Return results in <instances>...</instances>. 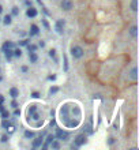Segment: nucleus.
Masks as SVG:
<instances>
[{
	"label": "nucleus",
	"instance_id": "f257e3e1",
	"mask_svg": "<svg viewBox=\"0 0 139 150\" xmlns=\"http://www.w3.org/2000/svg\"><path fill=\"white\" fill-rule=\"evenodd\" d=\"M87 142V137H86V134H79V135H76L75 139H74V145H72V147H82L83 145Z\"/></svg>",
	"mask_w": 139,
	"mask_h": 150
},
{
	"label": "nucleus",
	"instance_id": "f03ea898",
	"mask_svg": "<svg viewBox=\"0 0 139 150\" xmlns=\"http://www.w3.org/2000/svg\"><path fill=\"white\" fill-rule=\"evenodd\" d=\"M71 55H72L74 59H81V57H83V55H85V50H83L82 46L74 45V46L71 48Z\"/></svg>",
	"mask_w": 139,
	"mask_h": 150
},
{
	"label": "nucleus",
	"instance_id": "7ed1b4c3",
	"mask_svg": "<svg viewBox=\"0 0 139 150\" xmlns=\"http://www.w3.org/2000/svg\"><path fill=\"white\" fill-rule=\"evenodd\" d=\"M55 138H57L59 141H67L68 139V132L62 130V128H57L56 134H55Z\"/></svg>",
	"mask_w": 139,
	"mask_h": 150
},
{
	"label": "nucleus",
	"instance_id": "20e7f679",
	"mask_svg": "<svg viewBox=\"0 0 139 150\" xmlns=\"http://www.w3.org/2000/svg\"><path fill=\"white\" fill-rule=\"evenodd\" d=\"M60 6H62V8H63L64 11H70V10H72L74 3H72V0H62Z\"/></svg>",
	"mask_w": 139,
	"mask_h": 150
},
{
	"label": "nucleus",
	"instance_id": "39448f33",
	"mask_svg": "<svg viewBox=\"0 0 139 150\" xmlns=\"http://www.w3.org/2000/svg\"><path fill=\"white\" fill-rule=\"evenodd\" d=\"M55 29H56V31L59 33V34H63V31H64V21H63V19H59V21H56Z\"/></svg>",
	"mask_w": 139,
	"mask_h": 150
},
{
	"label": "nucleus",
	"instance_id": "423d86ee",
	"mask_svg": "<svg viewBox=\"0 0 139 150\" xmlns=\"http://www.w3.org/2000/svg\"><path fill=\"white\" fill-rule=\"evenodd\" d=\"M26 15H27V18H36L38 15V11H37V8H34V7H29L27 8V11H26Z\"/></svg>",
	"mask_w": 139,
	"mask_h": 150
},
{
	"label": "nucleus",
	"instance_id": "0eeeda50",
	"mask_svg": "<svg viewBox=\"0 0 139 150\" xmlns=\"http://www.w3.org/2000/svg\"><path fill=\"white\" fill-rule=\"evenodd\" d=\"M42 142H44V138L42 137H37L34 141H33V149H37V147H41V145H42Z\"/></svg>",
	"mask_w": 139,
	"mask_h": 150
},
{
	"label": "nucleus",
	"instance_id": "6e6552de",
	"mask_svg": "<svg viewBox=\"0 0 139 150\" xmlns=\"http://www.w3.org/2000/svg\"><path fill=\"white\" fill-rule=\"evenodd\" d=\"M38 33H40V27H38L37 25H32V26H30V31H29L30 37H33V36H37Z\"/></svg>",
	"mask_w": 139,
	"mask_h": 150
},
{
	"label": "nucleus",
	"instance_id": "1a4fd4ad",
	"mask_svg": "<svg viewBox=\"0 0 139 150\" xmlns=\"http://www.w3.org/2000/svg\"><path fill=\"white\" fill-rule=\"evenodd\" d=\"M130 78L132 79V81H136L138 79V68L136 67H132L131 71H130Z\"/></svg>",
	"mask_w": 139,
	"mask_h": 150
},
{
	"label": "nucleus",
	"instance_id": "9d476101",
	"mask_svg": "<svg viewBox=\"0 0 139 150\" xmlns=\"http://www.w3.org/2000/svg\"><path fill=\"white\" fill-rule=\"evenodd\" d=\"M130 36H131L132 38L138 37V26H136V25L131 26V29H130Z\"/></svg>",
	"mask_w": 139,
	"mask_h": 150
},
{
	"label": "nucleus",
	"instance_id": "9b49d317",
	"mask_svg": "<svg viewBox=\"0 0 139 150\" xmlns=\"http://www.w3.org/2000/svg\"><path fill=\"white\" fill-rule=\"evenodd\" d=\"M3 52H4V55H6V59L10 62V60L13 59V56H14L13 49H11V48H7V49H3Z\"/></svg>",
	"mask_w": 139,
	"mask_h": 150
},
{
	"label": "nucleus",
	"instance_id": "f8f14e48",
	"mask_svg": "<svg viewBox=\"0 0 139 150\" xmlns=\"http://www.w3.org/2000/svg\"><path fill=\"white\" fill-rule=\"evenodd\" d=\"M10 96H11L13 98H18L19 97V90L17 88H11L10 89Z\"/></svg>",
	"mask_w": 139,
	"mask_h": 150
},
{
	"label": "nucleus",
	"instance_id": "ddd939ff",
	"mask_svg": "<svg viewBox=\"0 0 139 150\" xmlns=\"http://www.w3.org/2000/svg\"><path fill=\"white\" fill-rule=\"evenodd\" d=\"M29 59H30L32 63H37V60H38L37 53H36V52H29Z\"/></svg>",
	"mask_w": 139,
	"mask_h": 150
},
{
	"label": "nucleus",
	"instance_id": "4468645a",
	"mask_svg": "<svg viewBox=\"0 0 139 150\" xmlns=\"http://www.w3.org/2000/svg\"><path fill=\"white\" fill-rule=\"evenodd\" d=\"M11 22H13V15H6L3 18V23L4 25H11Z\"/></svg>",
	"mask_w": 139,
	"mask_h": 150
},
{
	"label": "nucleus",
	"instance_id": "2eb2a0df",
	"mask_svg": "<svg viewBox=\"0 0 139 150\" xmlns=\"http://www.w3.org/2000/svg\"><path fill=\"white\" fill-rule=\"evenodd\" d=\"M14 46H15V45H14V42H11V41H7V42H4V44H3V46H1V50L7 49V48H11V49H14Z\"/></svg>",
	"mask_w": 139,
	"mask_h": 150
},
{
	"label": "nucleus",
	"instance_id": "dca6fc26",
	"mask_svg": "<svg viewBox=\"0 0 139 150\" xmlns=\"http://www.w3.org/2000/svg\"><path fill=\"white\" fill-rule=\"evenodd\" d=\"M131 10L134 13L138 11V0H131Z\"/></svg>",
	"mask_w": 139,
	"mask_h": 150
},
{
	"label": "nucleus",
	"instance_id": "f3484780",
	"mask_svg": "<svg viewBox=\"0 0 139 150\" xmlns=\"http://www.w3.org/2000/svg\"><path fill=\"white\" fill-rule=\"evenodd\" d=\"M26 46H27V50H29V52H36V50H37V45H34V44H30V42H29Z\"/></svg>",
	"mask_w": 139,
	"mask_h": 150
},
{
	"label": "nucleus",
	"instance_id": "a211bd4d",
	"mask_svg": "<svg viewBox=\"0 0 139 150\" xmlns=\"http://www.w3.org/2000/svg\"><path fill=\"white\" fill-rule=\"evenodd\" d=\"M1 125H3L4 128L8 130V128L11 127V121H10V120H7V119H4V120H3V123H1Z\"/></svg>",
	"mask_w": 139,
	"mask_h": 150
},
{
	"label": "nucleus",
	"instance_id": "6ab92c4d",
	"mask_svg": "<svg viewBox=\"0 0 139 150\" xmlns=\"http://www.w3.org/2000/svg\"><path fill=\"white\" fill-rule=\"evenodd\" d=\"M13 53L15 57H21L22 56V50L19 49V48H17V49H13Z\"/></svg>",
	"mask_w": 139,
	"mask_h": 150
},
{
	"label": "nucleus",
	"instance_id": "aec40b11",
	"mask_svg": "<svg viewBox=\"0 0 139 150\" xmlns=\"http://www.w3.org/2000/svg\"><path fill=\"white\" fill-rule=\"evenodd\" d=\"M49 145L52 146V149H59V147H60V143H59L57 141H55V139H53V141H52Z\"/></svg>",
	"mask_w": 139,
	"mask_h": 150
},
{
	"label": "nucleus",
	"instance_id": "412c9836",
	"mask_svg": "<svg viewBox=\"0 0 139 150\" xmlns=\"http://www.w3.org/2000/svg\"><path fill=\"white\" fill-rule=\"evenodd\" d=\"M57 92H59V88H57V86H52V88L49 89V94H51V96L56 94Z\"/></svg>",
	"mask_w": 139,
	"mask_h": 150
},
{
	"label": "nucleus",
	"instance_id": "4be33fe9",
	"mask_svg": "<svg viewBox=\"0 0 139 150\" xmlns=\"http://www.w3.org/2000/svg\"><path fill=\"white\" fill-rule=\"evenodd\" d=\"M34 112H37V105H30V108H29V116Z\"/></svg>",
	"mask_w": 139,
	"mask_h": 150
},
{
	"label": "nucleus",
	"instance_id": "5701e85b",
	"mask_svg": "<svg viewBox=\"0 0 139 150\" xmlns=\"http://www.w3.org/2000/svg\"><path fill=\"white\" fill-rule=\"evenodd\" d=\"M25 137L29 138V139H30V138H34V132L29 131V130H26V131H25Z\"/></svg>",
	"mask_w": 139,
	"mask_h": 150
},
{
	"label": "nucleus",
	"instance_id": "b1692460",
	"mask_svg": "<svg viewBox=\"0 0 139 150\" xmlns=\"http://www.w3.org/2000/svg\"><path fill=\"white\" fill-rule=\"evenodd\" d=\"M1 117H3V119H8V117H10V112L6 111V109H4V111H1Z\"/></svg>",
	"mask_w": 139,
	"mask_h": 150
},
{
	"label": "nucleus",
	"instance_id": "393cba45",
	"mask_svg": "<svg viewBox=\"0 0 139 150\" xmlns=\"http://www.w3.org/2000/svg\"><path fill=\"white\" fill-rule=\"evenodd\" d=\"M53 139H55V135H52V134H49V135L46 137V139H45V142H46V143L49 145V143L52 142V141H53Z\"/></svg>",
	"mask_w": 139,
	"mask_h": 150
},
{
	"label": "nucleus",
	"instance_id": "a878e982",
	"mask_svg": "<svg viewBox=\"0 0 139 150\" xmlns=\"http://www.w3.org/2000/svg\"><path fill=\"white\" fill-rule=\"evenodd\" d=\"M13 15H14V17L19 15V8H18V7H13Z\"/></svg>",
	"mask_w": 139,
	"mask_h": 150
},
{
	"label": "nucleus",
	"instance_id": "bb28decb",
	"mask_svg": "<svg viewBox=\"0 0 139 150\" xmlns=\"http://www.w3.org/2000/svg\"><path fill=\"white\" fill-rule=\"evenodd\" d=\"M30 116H32V119H33V120H40V115H38L37 112L32 113V115H30Z\"/></svg>",
	"mask_w": 139,
	"mask_h": 150
},
{
	"label": "nucleus",
	"instance_id": "cd10ccee",
	"mask_svg": "<svg viewBox=\"0 0 139 150\" xmlns=\"http://www.w3.org/2000/svg\"><path fill=\"white\" fill-rule=\"evenodd\" d=\"M29 42H30V41H29V40H22V41H21V42H19V45H22V46H26V45L29 44Z\"/></svg>",
	"mask_w": 139,
	"mask_h": 150
},
{
	"label": "nucleus",
	"instance_id": "c85d7f7f",
	"mask_svg": "<svg viewBox=\"0 0 139 150\" xmlns=\"http://www.w3.org/2000/svg\"><path fill=\"white\" fill-rule=\"evenodd\" d=\"M49 56L55 59V56H56V50H55V49H51V50H49Z\"/></svg>",
	"mask_w": 139,
	"mask_h": 150
},
{
	"label": "nucleus",
	"instance_id": "c756f323",
	"mask_svg": "<svg viewBox=\"0 0 139 150\" xmlns=\"http://www.w3.org/2000/svg\"><path fill=\"white\" fill-rule=\"evenodd\" d=\"M11 106H13V108H14V109H15V108H18V102H17V101H15V98H14V101H13V102H11Z\"/></svg>",
	"mask_w": 139,
	"mask_h": 150
},
{
	"label": "nucleus",
	"instance_id": "7c9ffc66",
	"mask_svg": "<svg viewBox=\"0 0 139 150\" xmlns=\"http://www.w3.org/2000/svg\"><path fill=\"white\" fill-rule=\"evenodd\" d=\"M64 70H66V71L68 70V64H67V57H66V56H64Z\"/></svg>",
	"mask_w": 139,
	"mask_h": 150
},
{
	"label": "nucleus",
	"instance_id": "2f4dec72",
	"mask_svg": "<svg viewBox=\"0 0 139 150\" xmlns=\"http://www.w3.org/2000/svg\"><path fill=\"white\" fill-rule=\"evenodd\" d=\"M32 97H33V98H40V93L34 92V93H32Z\"/></svg>",
	"mask_w": 139,
	"mask_h": 150
},
{
	"label": "nucleus",
	"instance_id": "473e14b6",
	"mask_svg": "<svg viewBox=\"0 0 139 150\" xmlns=\"http://www.w3.org/2000/svg\"><path fill=\"white\" fill-rule=\"evenodd\" d=\"M14 115H15V116H19V115H21V111H19L18 108H15V111H14Z\"/></svg>",
	"mask_w": 139,
	"mask_h": 150
},
{
	"label": "nucleus",
	"instance_id": "72a5a7b5",
	"mask_svg": "<svg viewBox=\"0 0 139 150\" xmlns=\"http://www.w3.org/2000/svg\"><path fill=\"white\" fill-rule=\"evenodd\" d=\"M7 141H8V137H7V135H3V137H1V142H7Z\"/></svg>",
	"mask_w": 139,
	"mask_h": 150
},
{
	"label": "nucleus",
	"instance_id": "f704fd0d",
	"mask_svg": "<svg viewBox=\"0 0 139 150\" xmlns=\"http://www.w3.org/2000/svg\"><path fill=\"white\" fill-rule=\"evenodd\" d=\"M115 142V138H109V145H113Z\"/></svg>",
	"mask_w": 139,
	"mask_h": 150
},
{
	"label": "nucleus",
	"instance_id": "c9c22d12",
	"mask_svg": "<svg viewBox=\"0 0 139 150\" xmlns=\"http://www.w3.org/2000/svg\"><path fill=\"white\" fill-rule=\"evenodd\" d=\"M3 102H4V97L0 94V104H3Z\"/></svg>",
	"mask_w": 139,
	"mask_h": 150
},
{
	"label": "nucleus",
	"instance_id": "e433bc0d",
	"mask_svg": "<svg viewBox=\"0 0 139 150\" xmlns=\"http://www.w3.org/2000/svg\"><path fill=\"white\" fill-rule=\"evenodd\" d=\"M55 79H56V76H55V75H51V76H49V81H55Z\"/></svg>",
	"mask_w": 139,
	"mask_h": 150
},
{
	"label": "nucleus",
	"instance_id": "4c0bfd02",
	"mask_svg": "<svg viewBox=\"0 0 139 150\" xmlns=\"http://www.w3.org/2000/svg\"><path fill=\"white\" fill-rule=\"evenodd\" d=\"M38 45H40L41 48H44V46H45V42H44V41H41V42H40V44H38Z\"/></svg>",
	"mask_w": 139,
	"mask_h": 150
},
{
	"label": "nucleus",
	"instance_id": "58836bf2",
	"mask_svg": "<svg viewBox=\"0 0 139 150\" xmlns=\"http://www.w3.org/2000/svg\"><path fill=\"white\" fill-rule=\"evenodd\" d=\"M22 71H23V72H27V67H26V66H23V67H22Z\"/></svg>",
	"mask_w": 139,
	"mask_h": 150
},
{
	"label": "nucleus",
	"instance_id": "ea45409f",
	"mask_svg": "<svg viewBox=\"0 0 139 150\" xmlns=\"http://www.w3.org/2000/svg\"><path fill=\"white\" fill-rule=\"evenodd\" d=\"M42 22H44V25H45V27H49V25H48V22H46V21H45V19H44V21H42Z\"/></svg>",
	"mask_w": 139,
	"mask_h": 150
},
{
	"label": "nucleus",
	"instance_id": "a19ab883",
	"mask_svg": "<svg viewBox=\"0 0 139 150\" xmlns=\"http://www.w3.org/2000/svg\"><path fill=\"white\" fill-rule=\"evenodd\" d=\"M3 13V6H1V4H0V14Z\"/></svg>",
	"mask_w": 139,
	"mask_h": 150
},
{
	"label": "nucleus",
	"instance_id": "79ce46f5",
	"mask_svg": "<svg viewBox=\"0 0 139 150\" xmlns=\"http://www.w3.org/2000/svg\"><path fill=\"white\" fill-rule=\"evenodd\" d=\"M1 79H3V78H1V75H0V82H1Z\"/></svg>",
	"mask_w": 139,
	"mask_h": 150
},
{
	"label": "nucleus",
	"instance_id": "37998d69",
	"mask_svg": "<svg viewBox=\"0 0 139 150\" xmlns=\"http://www.w3.org/2000/svg\"><path fill=\"white\" fill-rule=\"evenodd\" d=\"M0 21H1V18H0Z\"/></svg>",
	"mask_w": 139,
	"mask_h": 150
}]
</instances>
